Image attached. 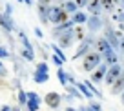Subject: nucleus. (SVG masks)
I'll list each match as a JSON object with an SVG mask.
<instances>
[{
    "mask_svg": "<svg viewBox=\"0 0 124 111\" xmlns=\"http://www.w3.org/2000/svg\"><path fill=\"white\" fill-rule=\"evenodd\" d=\"M49 7L51 6L49 4H37V9H39V15H40V20H42L44 24H47L49 22V18H47V15H49Z\"/></svg>",
    "mask_w": 124,
    "mask_h": 111,
    "instance_id": "13",
    "label": "nucleus"
},
{
    "mask_svg": "<svg viewBox=\"0 0 124 111\" xmlns=\"http://www.w3.org/2000/svg\"><path fill=\"white\" fill-rule=\"evenodd\" d=\"M75 86H77V89L80 91V95H84L86 98H91V96H93V93H91V91L88 89V86H86L84 82H77Z\"/></svg>",
    "mask_w": 124,
    "mask_h": 111,
    "instance_id": "19",
    "label": "nucleus"
},
{
    "mask_svg": "<svg viewBox=\"0 0 124 111\" xmlns=\"http://www.w3.org/2000/svg\"><path fill=\"white\" fill-rule=\"evenodd\" d=\"M75 40H77V38H75V29L66 31L64 35H60V37H58V44H60V47H70Z\"/></svg>",
    "mask_w": 124,
    "mask_h": 111,
    "instance_id": "6",
    "label": "nucleus"
},
{
    "mask_svg": "<svg viewBox=\"0 0 124 111\" xmlns=\"http://www.w3.org/2000/svg\"><path fill=\"white\" fill-rule=\"evenodd\" d=\"M104 64L108 66V67H111V66H115L117 62H119V58H117V55H115V51H109V53H106L104 55Z\"/></svg>",
    "mask_w": 124,
    "mask_h": 111,
    "instance_id": "17",
    "label": "nucleus"
},
{
    "mask_svg": "<svg viewBox=\"0 0 124 111\" xmlns=\"http://www.w3.org/2000/svg\"><path fill=\"white\" fill-rule=\"evenodd\" d=\"M88 9L91 11V15H99V13L102 11V4H101V0H89Z\"/></svg>",
    "mask_w": 124,
    "mask_h": 111,
    "instance_id": "16",
    "label": "nucleus"
},
{
    "mask_svg": "<svg viewBox=\"0 0 124 111\" xmlns=\"http://www.w3.org/2000/svg\"><path fill=\"white\" fill-rule=\"evenodd\" d=\"M71 20H73V24H84V22H88V16H86L82 11H77L73 16H71Z\"/></svg>",
    "mask_w": 124,
    "mask_h": 111,
    "instance_id": "20",
    "label": "nucleus"
},
{
    "mask_svg": "<svg viewBox=\"0 0 124 111\" xmlns=\"http://www.w3.org/2000/svg\"><path fill=\"white\" fill-rule=\"evenodd\" d=\"M91 44H93V37H86V38L82 40V44L78 46L77 53L73 55V60H77L78 57H84V55H88V53H89V47H91Z\"/></svg>",
    "mask_w": 124,
    "mask_h": 111,
    "instance_id": "4",
    "label": "nucleus"
},
{
    "mask_svg": "<svg viewBox=\"0 0 124 111\" xmlns=\"http://www.w3.org/2000/svg\"><path fill=\"white\" fill-rule=\"evenodd\" d=\"M75 4H77V7H86L89 4V0H75Z\"/></svg>",
    "mask_w": 124,
    "mask_h": 111,
    "instance_id": "35",
    "label": "nucleus"
},
{
    "mask_svg": "<svg viewBox=\"0 0 124 111\" xmlns=\"http://www.w3.org/2000/svg\"><path fill=\"white\" fill-rule=\"evenodd\" d=\"M66 91H70L71 96H77V98H80V93L77 91V88H71V86H70V88H66Z\"/></svg>",
    "mask_w": 124,
    "mask_h": 111,
    "instance_id": "31",
    "label": "nucleus"
},
{
    "mask_svg": "<svg viewBox=\"0 0 124 111\" xmlns=\"http://www.w3.org/2000/svg\"><path fill=\"white\" fill-rule=\"evenodd\" d=\"M113 20H115V22H119V24H124V11H122V9L113 13Z\"/></svg>",
    "mask_w": 124,
    "mask_h": 111,
    "instance_id": "26",
    "label": "nucleus"
},
{
    "mask_svg": "<svg viewBox=\"0 0 124 111\" xmlns=\"http://www.w3.org/2000/svg\"><path fill=\"white\" fill-rule=\"evenodd\" d=\"M66 111H77V109H73V107H66Z\"/></svg>",
    "mask_w": 124,
    "mask_h": 111,
    "instance_id": "41",
    "label": "nucleus"
},
{
    "mask_svg": "<svg viewBox=\"0 0 124 111\" xmlns=\"http://www.w3.org/2000/svg\"><path fill=\"white\" fill-rule=\"evenodd\" d=\"M113 2H115V4H119V2H120V0H113Z\"/></svg>",
    "mask_w": 124,
    "mask_h": 111,
    "instance_id": "44",
    "label": "nucleus"
},
{
    "mask_svg": "<svg viewBox=\"0 0 124 111\" xmlns=\"http://www.w3.org/2000/svg\"><path fill=\"white\" fill-rule=\"evenodd\" d=\"M120 93H124V71L120 73V77L111 86V95H120Z\"/></svg>",
    "mask_w": 124,
    "mask_h": 111,
    "instance_id": "12",
    "label": "nucleus"
},
{
    "mask_svg": "<svg viewBox=\"0 0 124 111\" xmlns=\"http://www.w3.org/2000/svg\"><path fill=\"white\" fill-rule=\"evenodd\" d=\"M0 58H9V51L4 46H0Z\"/></svg>",
    "mask_w": 124,
    "mask_h": 111,
    "instance_id": "34",
    "label": "nucleus"
},
{
    "mask_svg": "<svg viewBox=\"0 0 124 111\" xmlns=\"http://www.w3.org/2000/svg\"><path fill=\"white\" fill-rule=\"evenodd\" d=\"M18 2H20V4H22V2H24V0H18Z\"/></svg>",
    "mask_w": 124,
    "mask_h": 111,
    "instance_id": "46",
    "label": "nucleus"
},
{
    "mask_svg": "<svg viewBox=\"0 0 124 111\" xmlns=\"http://www.w3.org/2000/svg\"><path fill=\"white\" fill-rule=\"evenodd\" d=\"M51 60H53V62H55V64H57V66H58V67H60V66H62V64H64V60H62V58H58V57H57V55H53V58H51Z\"/></svg>",
    "mask_w": 124,
    "mask_h": 111,
    "instance_id": "36",
    "label": "nucleus"
},
{
    "mask_svg": "<svg viewBox=\"0 0 124 111\" xmlns=\"http://www.w3.org/2000/svg\"><path fill=\"white\" fill-rule=\"evenodd\" d=\"M106 73H108V66L106 64H101L95 71H93V75H91V80L97 84V82H102L106 78Z\"/></svg>",
    "mask_w": 124,
    "mask_h": 111,
    "instance_id": "8",
    "label": "nucleus"
},
{
    "mask_svg": "<svg viewBox=\"0 0 124 111\" xmlns=\"http://www.w3.org/2000/svg\"><path fill=\"white\" fill-rule=\"evenodd\" d=\"M2 75H6V67H4V64L0 62V77H2Z\"/></svg>",
    "mask_w": 124,
    "mask_h": 111,
    "instance_id": "38",
    "label": "nucleus"
},
{
    "mask_svg": "<svg viewBox=\"0 0 124 111\" xmlns=\"http://www.w3.org/2000/svg\"><path fill=\"white\" fill-rule=\"evenodd\" d=\"M20 55H22V57L26 58V60H29V62H33V60H35V53H33V49H26V47H22Z\"/></svg>",
    "mask_w": 124,
    "mask_h": 111,
    "instance_id": "23",
    "label": "nucleus"
},
{
    "mask_svg": "<svg viewBox=\"0 0 124 111\" xmlns=\"http://www.w3.org/2000/svg\"><path fill=\"white\" fill-rule=\"evenodd\" d=\"M71 29H75V27H73V20H68V22H64V24H60V26L55 27V29H53V37L58 38L60 35H64L66 31H71Z\"/></svg>",
    "mask_w": 124,
    "mask_h": 111,
    "instance_id": "10",
    "label": "nucleus"
},
{
    "mask_svg": "<svg viewBox=\"0 0 124 111\" xmlns=\"http://www.w3.org/2000/svg\"><path fill=\"white\" fill-rule=\"evenodd\" d=\"M40 4H49V0H39Z\"/></svg>",
    "mask_w": 124,
    "mask_h": 111,
    "instance_id": "40",
    "label": "nucleus"
},
{
    "mask_svg": "<svg viewBox=\"0 0 124 111\" xmlns=\"http://www.w3.org/2000/svg\"><path fill=\"white\" fill-rule=\"evenodd\" d=\"M0 26L4 27L6 31H13V18H11V15H2L0 13Z\"/></svg>",
    "mask_w": 124,
    "mask_h": 111,
    "instance_id": "15",
    "label": "nucleus"
},
{
    "mask_svg": "<svg viewBox=\"0 0 124 111\" xmlns=\"http://www.w3.org/2000/svg\"><path fill=\"white\" fill-rule=\"evenodd\" d=\"M101 66V53H88L84 57V62H82V69L84 71H91L97 69Z\"/></svg>",
    "mask_w": 124,
    "mask_h": 111,
    "instance_id": "2",
    "label": "nucleus"
},
{
    "mask_svg": "<svg viewBox=\"0 0 124 111\" xmlns=\"http://www.w3.org/2000/svg\"><path fill=\"white\" fill-rule=\"evenodd\" d=\"M75 38H78V40H84L86 37H84V29L82 27H77L75 29Z\"/></svg>",
    "mask_w": 124,
    "mask_h": 111,
    "instance_id": "30",
    "label": "nucleus"
},
{
    "mask_svg": "<svg viewBox=\"0 0 124 111\" xmlns=\"http://www.w3.org/2000/svg\"><path fill=\"white\" fill-rule=\"evenodd\" d=\"M60 7L64 9V11H66V13H77V9H78L75 2H64V4L60 6Z\"/></svg>",
    "mask_w": 124,
    "mask_h": 111,
    "instance_id": "21",
    "label": "nucleus"
},
{
    "mask_svg": "<svg viewBox=\"0 0 124 111\" xmlns=\"http://www.w3.org/2000/svg\"><path fill=\"white\" fill-rule=\"evenodd\" d=\"M97 42V47H99V53H102V55H106V53H109V51H115L111 46H109V42L106 38H97L95 40Z\"/></svg>",
    "mask_w": 124,
    "mask_h": 111,
    "instance_id": "14",
    "label": "nucleus"
},
{
    "mask_svg": "<svg viewBox=\"0 0 124 111\" xmlns=\"http://www.w3.org/2000/svg\"><path fill=\"white\" fill-rule=\"evenodd\" d=\"M122 104H124V93H122Z\"/></svg>",
    "mask_w": 124,
    "mask_h": 111,
    "instance_id": "45",
    "label": "nucleus"
},
{
    "mask_svg": "<svg viewBox=\"0 0 124 111\" xmlns=\"http://www.w3.org/2000/svg\"><path fill=\"white\" fill-rule=\"evenodd\" d=\"M57 75H58V80H60L62 86H66L68 82H70V75H68V73L64 71L62 67H58V73H57Z\"/></svg>",
    "mask_w": 124,
    "mask_h": 111,
    "instance_id": "22",
    "label": "nucleus"
},
{
    "mask_svg": "<svg viewBox=\"0 0 124 111\" xmlns=\"http://www.w3.org/2000/svg\"><path fill=\"white\" fill-rule=\"evenodd\" d=\"M11 111H20V109H18V107H11Z\"/></svg>",
    "mask_w": 124,
    "mask_h": 111,
    "instance_id": "42",
    "label": "nucleus"
},
{
    "mask_svg": "<svg viewBox=\"0 0 124 111\" xmlns=\"http://www.w3.org/2000/svg\"><path fill=\"white\" fill-rule=\"evenodd\" d=\"M104 38L109 42V46H111L113 49H119V33H117V31H113L111 27H106L104 29Z\"/></svg>",
    "mask_w": 124,
    "mask_h": 111,
    "instance_id": "5",
    "label": "nucleus"
},
{
    "mask_svg": "<svg viewBox=\"0 0 124 111\" xmlns=\"http://www.w3.org/2000/svg\"><path fill=\"white\" fill-rule=\"evenodd\" d=\"M119 49L124 53V33H119Z\"/></svg>",
    "mask_w": 124,
    "mask_h": 111,
    "instance_id": "33",
    "label": "nucleus"
},
{
    "mask_svg": "<svg viewBox=\"0 0 124 111\" xmlns=\"http://www.w3.org/2000/svg\"><path fill=\"white\" fill-rule=\"evenodd\" d=\"M35 71H44V73H49V66H47L46 62H40V64H37Z\"/></svg>",
    "mask_w": 124,
    "mask_h": 111,
    "instance_id": "29",
    "label": "nucleus"
},
{
    "mask_svg": "<svg viewBox=\"0 0 124 111\" xmlns=\"http://www.w3.org/2000/svg\"><path fill=\"white\" fill-rule=\"evenodd\" d=\"M18 102L22 104V106H26V104H27V93L24 91V89H20V91H18Z\"/></svg>",
    "mask_w": 124,
    "mask_h": 111,
    "instance_id": "28",
    "label": "nucleus"
},
{
    "mask_svg": "<svg viewBox=\"0 0 124 111\" xmlns=\"http://www.w3.org/2000/svg\"><path fill=\"white\" fill-rule=\"evenodd\" d=\"M88 27H89V31H93V33H95V31H99L102 27V20H101V16L99 15H91L88 18Z\"/></svg>",
    "mask_w": 124,
    "mask_h": 111,
    "instance_id": "11",
    "label": "nucleus"
},
{
    "mask_svg": "<svg viewBox=\"0 0 124 111\" xmlns=\"http://www.w3.org/2000/svg\"><path fill=\"white\" fill-rule=\"evenodd\" d=\"M27 109L29 111H37L40 107V96L37 93H27Z\"/></svg>",
    "mask_w": 124,
    "mask_h": 111,
    "instance_id": "9",
    "label": "nucleus"
},
{
    "mask_svg": "<svg viewBox=\"0 0 124 111\" xmlns=\"http://www.w3.org/2000/svg\"><path fill=\"white\" fill-rule=\"evenodd\" d=\"M101 4H102V9H106V11H113V7H115L113 0H101Z\"/></svg>",
    "mask_w": 124,
    "mask_h": 111,
    "instance_id": "24",
    "label": "nucleus"
},
{
    "mask_svg": "<svg viewBox=\"0 0 124 111\" xmlns=\"http://www.w3.org/2000/svg\"><path fill=\"white\" fill-rule=\"evenodd\" d=\"M49 47H53V51H55V55H57V57H58V58H62V60H64V62H66V60H68V58H66V55H64V51H62V49H60V47H58V46H49Z\"/></svg>",
    "mask_w": 124,
    "mask_h": 111,
    "instance_id": "27",
    "label": "nucleus"
},
{
    "mask_svg": "<svg viewBox=\"0 0 124 111\" xmlns=\"http://www.w3.org/2000/svg\"><path fill=\"white\" fill-rule=\"evenodd\" d=\"M18 37H20V40H22V44H24V47H26V49H33V47H31V44H29V40H27V37H26V33H24V31H20V33H18Z\"/></svg>",
    "mask_w": 124,
    "mask_h": 111,
    "instance_id": "25",
    "label": "nucleus"
},
{
    "mask_svg": "<svg viewBox=\"0 0 124 111\" xmlns=\"http://www.w3.org/2000/svg\"><path fill=\"white\" fill-rule=\"evenodd\" d=\"M47 18H49V22H53L55 26H60V24H64V22H68V20H71L70 16H68V13L64 11L60 6H51Z\"/></svg>",
    "mask_w": 124,
    "mask_h": 111,
    "instance_id": "1",
    "label": "nucleus"
},
{
    "mask_svg": "<svg viewBox=\"0 0 124 111\" xmlns=\"http://www.w3.org/2000/svg\"><path fill=\"white\" fill-rule=\"evenodd\" d=\"M60 102H62V96L58 95V93H55V91H49L46 95V104L51 107V109H57L58 106H60Z\"/></svg>",
    "mask_w": 124,
    "mask_h": 111,
    "instance_id": "7",
    "label": "nucleus"
},
{
    "mask_svg": "<svg viewBox=\"0 0 124 111\" xmlns=\"http://www.w3.org/2000/svg\"><path fill=\"white\" fill-rule=\"evenodd\" d=\"M120 73H122V67H120L119 64L108 67V73H106V78H104L106 84H108V86H113V84H115V80L120 77Z\"/></svg>",
    "mask_w": 124,
    "mask_h": 111,
    "instance_id": "3",
    "label": "nucleus"
},
{
    "mask_svg": "<svg viewBox=\"0 0 124 111\" xmlns=\"http://www.w3.org/2000/svg\"><path fill=\"white\" fill-rule=\"evenodd\" d=\"M119 4H120V6H122V7H124V0H120V2H119Z\"/></svg>",
    "mask_w": 124,
    "mask_h": 111,
    "instance_id": "43",
    "label": "nucleus"
},
{
    "mask_svg": "<svg viewBox=\"0 0 124 111\" xmlns=\"http://www.w3.org/2000/svg\"><path fill=\"white\" fill-rule=\"evenodd\" d=\"M35 35H37V37H39V38H42V37H44L42 29H39V27H37V29H35Z\"/></svg>",
    "mask_w": 124,
    "mask_h": 111,
    "instance_id": "37",
    "label": "nucleus"
},
{
    "mask_svg": "<svg viewBox=\"0 0 124 111\" xmlns=\"http://www.w3.org/2000/svg\"><path fill=\"white\" fill-rule=\"evenodd\" d=\"M24 4H27V6H31V4H33V0H24Z\"/></svg>",
    "mask_w": 124,
    "mask_h": 111,
    "instance_id": "39",
    "label": "nucleus"
},
{
    "mask_svg": "<svg viewBox=\"0 0 124 111\" xmlns=\"http://www.w3.org/2000/svg\"><path fill=\"white\" fill-rule=\"evenodd\" d=\"M35 82L37 84H44V82L49 80V73H44V71H35Z\"/></svg>",
    "mask_w": 124,
    "mask_h": 111,
    "instance_id": "18",
    "label": "nucleus"
},
{
    "mask_svg": "<svg viewBox=\"0 0 124 111\" xmlns=\"http://www.w3.org/2000/svg\"><path fill=\"white\" fill-rule=\"evenodd\" d=\"M88 111H101V104L99 102H91L89 107H88Z\"/></svg>",
    "mask_w": 124,
    "mask_h": 111,
    "instance_id": "32",
    "label": "nucleus"
}]
</instances>
